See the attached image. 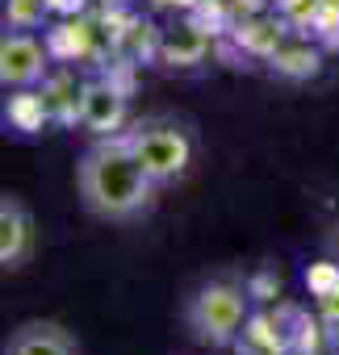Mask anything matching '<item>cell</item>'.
Here are the masks:
<instances>
[{
    "instance_id": "ba28073f",
    "label": "cell",
    "mask_w": 339,
    "mask_h": 355,
    "mask_svg": "<svg viewBox=\"0 0 339 355\" xmlns=\"http://www.w3.org/2000/svg\"><path fill=\"white\" fill-rule=\"evenodd\" d=\"M0 121H5V130L30 138V134L51 125V109H47L38 88H22V92H5V96H0Z\"/></svg>"
},
{
    "instance_id": "8992f818",
    "label": "cell",
    "mask_w": 339,
    "mask_h": 355,
    "mask_svg": "<svg viewBox=\"0 0 339 355\" xmlns=\"http://www.w3.org/2000/svg\"><path fill=\"white\" fill-rule=\"evenodd\" d=\"M76 125L88 138H117L130 125V105L126 96L109 84V80H88L80 88V105H76Z\"/></svg>"
},
{
    "instance_id": "7a4b0ae2",
    "label": "cell",
    "mask_w": 339,
    "mask_h": 355,
    "mask_svg": "<svg viewBox=\"0 0 339 355\" xmlns=\"http://www.w3.org/2000/svg\"><path fill=\"white\" fill-rule=\"evenodd\" d=\"M181 318H185V330L193 343L201 347H231L247 318H251V293L243 284V276L235 272H214L206 276L201 284L189 288L185 305H181Z\"/></svg>"
},
{
    "instance_id": "5b68a950",
    "label": "cell",
    "mask_w": 339,
    "mask_h": 355,
    "mask_svg": "<svg viewBox=\"0 0 339 355\" xmlns=\"http://www.w3.org/2000/svg\"><path fill=\"white\" fill-rule=\"evenodd\" d=\"M38 251V222L30 205L13 193H0V276L22 272Z\"/></svg>"
},
{
    "instance_id": "52a82bcc",
    "label": "cell",
    "mask_w": 339,
    "mask_h": 355,
    "mask_svg": "<svg viewBox=\"0 0 339 355\" xmlns=\"http://www.w3.org/2000/svg\"><path fill=\"white\" fill-rule=\"evenodd\" d=\"M0 355H84V347L59 318H26L5 334Z\"/></svg>"
},
{
    "instance_id": "30bf717a",
    "label": "cell",
    "mask_w": 339,
    "mask_h": 355,
    "mask_svg": "<svg viewBox=\"0 0 339 355\" xmlns=\"http://www.w3.org/2000/svg\"><path fill=\"white\" fill-rule=\"evenodd\" d=\"M51 0H0V26L5 30H42L51 17Z\"/></svg>"
},
{
    "instance_id": "6da1fadb",
    "label": "cell",
    "mask_w": 339,
    "mask_h": 355,
    "mask_svg": "<svg viewBox=\"0 0 339 355\" xmlns=\"http://www.w3.org/2000/svg\"><path fill=\"white\" fill-rule=\"evenodd\" d=\"M159 184L147 175L126 138H92L76 159V197L88 218L109 226H134L159 205Z\"/></svg>"
},
{
    "instance_id": "9c48e42d",
    "label": "cell",
    "mask_w": 339,
    "mask_h": 355,
    "mask_svg": "<svg viewBox=\"0 0 339 355\" xmlns=\"http://www.w3.org/2000/svg\"><path fill=\"white\" fill-rule=\"evenodd\" d=\"M268 63H272V76H281V80H310V76H318L322 55L306 38H281L268 51Z\"/></svg>"
},
{
    "instance_id": "3957f363",
    "label": "cell",
    "mask_w": 339,
    "mask_h": 355,
    "mask_svg": "<svg viewBox=\"0 0 339 355\" xmlns=\"http://www.w3.org/2000/svg\"><path fill=\"white\" fill-rule=\"evenodd\" d=\"M126 146L138 155V163L147 167V175L159 184V189H172L181 184L193 159H197V142H193V130L172 117V113H147V117H134L126 125Z\"/></svg>"
},
{
    "instance_id": "277c9868",
    "label": "cell",
    "mask_w": 339,
    "mask_h": 355,
    "mask_svg": "<svg viewBox=\"0 0 339 355\" xmlns=\"http://www.w3.org/2000/svg\"><path fill=\"white\" fill-rule=\"evenodd\" d=\"M55 67V55L47 46V38H38L34 30H5L0 26V96L5 92H22V88H38Z\"/></svg>"
}]
</instances>
